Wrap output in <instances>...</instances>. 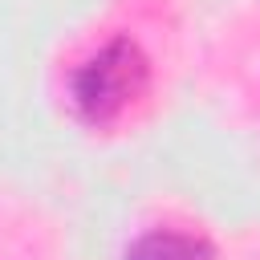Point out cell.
Returning <instances> with one entry per match:
<instances>
[{"label": "cell", "instance_id": "obj_1", "mask_svg": "<svg viewBox=\"0 0 260 260\" xmlns=\"http://www.w3.org/2000/svg\"><path fill=\"white\" fill-rule=\"evenodd\" d=\"M138 85H142V57L134 53V45H110L81 65L73 93L89 118H110L138 93Z\"/></svg>", "mask_w": 260, "mask_h": 260}, {"label": "cell", "instance_id": "obj_2", "mask_svg": "<svg viewBox=\"0 0 260 260\" xmlns=\"http://www.w3.org/2000/svg\"><path fill=\"white\" fill-rule=\"evenodd\" d=\"M199 248L191 240H179V236H150L134 248L130 260H195Z\"/></svg>", "mask_w": 260, "mask_h": 260}]
</instances>
